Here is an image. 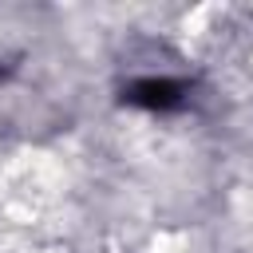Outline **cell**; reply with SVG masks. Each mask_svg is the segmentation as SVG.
<instances>
[{
	"label": "cell",
	"instance_id": "1",
	"mask_svg": "<svg viewBox=\"0 0 253 253\" xmlns=\"http://www.w3.org/2000/svg\"><path fill=\"white\" fill-rule=\"evenodd\" d=\"M123 99L130 107H146V111H170L182 103V83L174 79H138L123 91Z\"/></svg>",
	"mask_w": 253,
	"mask_h": 253
}]
</instances>
